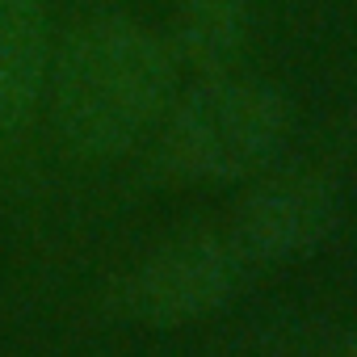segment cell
<instances>
[{
	"mask_svg": "<svg viewBox=\"0 0 357 357\" xmlns=\"http://www.w3.org/2000/svg\"><path fill=\"white\" fill-rule=\"evenodd\" d=\"M240 265L244 261L231 240H176L126 273V282L118 286V311L143 324L198 319L223 307V298L240 282Z\"/></svg>",
	"mask_w": 357,
	"mask_h": 357,
	"instance_id": "3",
	"label": "cell"
},
{
	"mask_svg": "<svg viewBox=\"0 0 357 357\" xmlns=\"http://www.w3.org/2000/svg\"><path fill=\"white\" fill-rule=\"evenodd\" d=\"M51 76V17L43 0H0V139L30 130Z\"/></svg>",
	"mask_w": 357,
	"mask_h": 357,
	"instance_id": "5",
	"label": "cell"
},
{
	"mask_svg": "<svg viewBox=\"0 0 357 357\" xmlns=\"http://www.w3.org/2000/svg\"><path fill=\"white\" fill-rule=\"evenodd\" d=\"M248 38L244 0H181L172 22V47L198 72H223Z\"/></svg>",
	"mask_w": 357,
	"mask_h": 357,
	"instance_id": "6",
	"label": "cell"
},
{
	"mask_svg": "<svg viewBox=\"0 0 357 357\" xmlns=\"http://www.w3.org/2000/svg\"><path fill=\"white\" fill-rule=\"evenodd\" d=\"M336 223V202L311 181L269 185L244 202L231 223V248L240 261H282L319 244Z\"/></svg>",
	"mask_w": 357,
	"mask_h": 357,
	"instance_id": "4",
	"label": "cell"
},
{
	"mask_svg": "<svg viewBox=\"0 0 357 357\" xmlns=\"http://www.w3.org/2000/svg\"><path fill=\"white\" fill-rule=\"evenodd\" d=\"M286 130V105L273 89L215 76L176 101L164 135V155L198 181H236L261 168Z\"/></svg>",
	"mask_w": 357,
	"mask_h": 357,
	"instance_id": "2",
	"label": "cell"
},
{
	"mask_svg": "<svg viewBox=\"0 0 357 357\" xmlns=\"http://www.w3.org/2000/svg\"><path fill=\"white\" fill-rule=\"evenodd\" d=\"M349 357H357V332H353V340H349Z\"/></svg>",
	"mask_w": 357,
	"mask_h": 357,
	"instance_id": "7",
	"label": "cell"
},
{
	"mask_svg": "<svg viewBox=\"0 0 357 357\" xmlns=\"http://www.w3.org/2000/svg\"><path fill=\"white\" fill-rule=\"evenodd\" d=\"M172 47L130 17H93L51 51V118L76 155L126 151L168 109Z\"/></svg>",
	"mask_w": 357,
	"mask_h": 357,
	"instance_id": "1",
	"label": "cell"
}]
</instances>
